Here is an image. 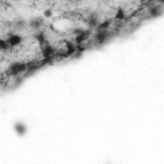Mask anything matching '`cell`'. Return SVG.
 I'll return each mask as SVG.
<instances>
[{
  "label": "cell",
  "instance_id": "cell-1",
  "mask_svg": "<svg viewBox=\"0 0 164 164\" xmlns=\"http://www.w3.org/2000/svg\"><path fill=\"white\" fill-rule=\"evenodd\" d=\"M7 41H8V44H9V46H11V47L12 46H17V45H19L22 42V37L19 35H17V33H12Z\"/></svg>",
  "mask_w": 164,
  "mask_h": 164
},
{
  "label": "cell",
  "instance_id": "cell-2",
  "mask_svg": "<svg viewBox=\"0 0 164 164\" xmlns=\"http://www.w3.org/2000/svg\"><path fill=\"white\" fill-rule=\"evenodd\" d=\"M30 26H31V28H33V30H38V28L42 26V21L41 19H32L30 22Z\"/></svg>",
  "mask_w": 164,
  "mask_h": 164
}]
</instances>
